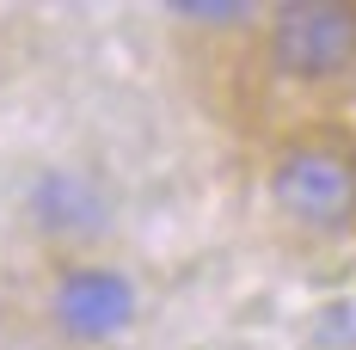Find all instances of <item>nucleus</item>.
Instances as JSON below:
<instances>
[{"instance_id":"f257e3e1","label":"nucleus","mask_w":356,"mask_h":350,"mask_svg":"<svg viewBox=\"0 0 356 350\" xmlns=\"http://www.w3.org/2000/svg\"><path fill=\"white\" fill-rule=\"evenodd\" d=\"M270 197L301 228H344L356 215V154L338 141H301L270 173Z\"/></svg>"},{"instance_id":"f03ea898","label":"nucleus","mask_w":356,"mask_h":350,"mask_svg":"<svg viewBox=\"0 0 356 350\" xmlns=\"http://www.w3.org/2000/svg\"><path fill=\"white\" fill-rule=\"evenodd\" d=\"M270 62L295 80H325L356 62V6L344 0H289L270 19Z\"/></svg>"},{"instance_id":"7ed1b4c3","label":"nucleus","mask_w":356,"mask_h":350,"mask_svg":"<svg viewBox=\"0 0 356 350\" xmlns=\"http://www.w3.org/2000/svg\"><path fill=\"white\" fill-rule=\"evenodd\" d=\"M136 319V283L123 271H105V264H74L68 277L56 283V326L68 338H117L123 326Z\"/></svg>"},{"instance_id":"20e7f679","label":"nucleus","mask_w":356,"mask_h":350,"mask_svg":"<svg viewBox=\"0 0 356 350\" xmlns=\"http://www.w3.org/2000/svg\"><path fill=\"white\" fill-rule=\"evenodd\" d=\"M31 215L43 234H99L105 228V197L99 184L74 166H49L31 184Z\"/></svg>"},{"instance_id":"39448f33","label":"nucleus","mask_w":356,"mask_h":350,"mask_svg":"<svg viewBox=\"0 0 356 350\" xmlns=\"http://www.w3.org/2000/svg\"><path fill=\"white\" fill-rule=\"evenodd\" d=\"M178 19H203V25H234V19H246V6H203V0H184V6H178Z\"/></svg>"}]
</instances>
